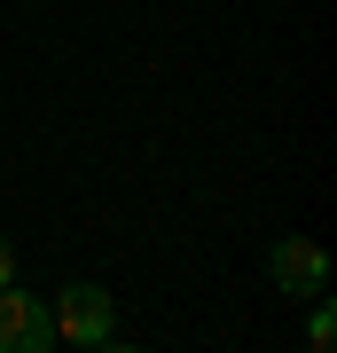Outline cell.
Returning a JSON list of instances; mask_svg holds the SVG:
<instances>
[{
	"label": "cell",
	"instance_id": "6da1fadb",
	"mask_svg": "<svg viewBox=\"0 0 337 353\" xmlns=\"http://www.w3.org/2000/svg\"><path fill=\"white\" fill-rule=\"evenodd\" d=\"M48 314H55V338H71V345H110V330H118V306L102 283H63Z\"/></svg>",
	"mask_w": 337,
	"mask_h": 353
},
{
	"label": "cell",
	"instance_id": "7a4b0ae2",
	"mask_svg": "<svg viewBox=\"0 0 337 353\" xmlns=\"http://www.w3.org/2000/svg\"><path fill=\"white\" fill-rule=\"evenodd\" d=\"M55 345V314L39 306V290L0 283V353H48Z\"/></svg>",
	"mask_w": 337,
	"mask_h": 353
},
{
	"label": "cell",
	"instance_id": "3957f363",
	"mask_svg": "<svg viewBox=\"0 0 337 353\" xmlns=\"http://www.w3.org/2000/svg\"><path fill=\"white\" fill-rule=\"evenodd\" d=\"M267 275H275V290H290V299H314V290H329V252L314 236H283L275 252H267Z\"/></svg>",
	"mask_w": 337,
	"mask_h": 353
},
{
	"label": "cell",
	"instance_id": "277c9868",
	"mask_svg": "<svg viewBox=\"0 0 337 353\" xmlns=\"http://www.w3.org/2000/svg\"><path fill=\"white\" fill-rule=\"evenodd\" d=\"M329 338H337V314H329V299H322V290H314V314H306V345L322 353Z\"/></svg>",
	"mask_w": 337,
	"mask_h": 353
},
{
	"label": "cell",
	"instance_id": "5b68a950",
	"mask_svg": "<svg viewBox=\"0 0 337 353\" xmlns=\"http://www.w3.org/2000/svg\"><path fill=\"white\" fill-rule=\"evenodd\" d=\"M0 283H16V252H8V236H0Z\"/></svg>",
	"mask_w": 337,
	"mask_h": 353
}]
</instances>
